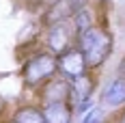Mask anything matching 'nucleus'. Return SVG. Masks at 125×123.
I'll return each mask as SVG.
<instances>
[{"label": "nucleus", "mask_w": 125, "mask_h": 123, "mask_svg": "<svg viewBox=\"0 0 125 123\" xmlns=\"http://www.w3.org/2000/svg\"><path fill=\"white\" fill-rule=\"evenodd\" d=\"M78 50L82 52L86 67H99L112 54V37L97 26H91L78 35Z\"/></svg>", "instance_id": "1"}, {"label": "nucleus", "mask_w": 125, "mask_h": 123, "mask_svg": "<svg viewBox=\"0 0 125 123\" xmlns=\"http://www.w3.org/2000/svg\"><path fill=\"white\" fill-rule=\"evenodd\" d=\"M58 69V58L48 52H39L24 65V82L26 86H39L45 84L50 78H54Z\"/></svg>", "instance_id": "2"}, {"label": "nucleus", "mask_w": 125, "mask_h": 123, "mask_svg": "<svg viewBox=\"0 0 125 123\" xmlns=\"http://www.w3.org/2000/svg\"><path fill=\"white\" fill-rule=\"evenodd\" d=\"M95 78L93 76H88L86 71L82 76H78L71 80V95H69V101H71V106L78 108V110H84L88 106V101H91V95H93V91H95Z\"/></svg>", "instance_id": "3"}, {"label": "nucleus", "mask_w": 125, "mask_h": 123, "mask_svg": "<svg viewBox=\"0 0 125 123\" xmlns=\"http://www.w3.org/2000/svg\"><path fill=\"white\" fill-rule=\"evenodd\" d=\"M78 39V33H71V28L67 24H56V26H50L48 30V48H50L52 54L61 56L65 54L67 50H71V39Z\"/></svg>", "instance_id": "4"}, {"label": "nucleus", "mask_w": 125, "mask_h": 123, "mask_svg": "<svg viewBox=\"0 0 125 123\" xmlns=\"http://www.w3.org/2000/svg\"><path fill=\"white\" fill-rule=\"evenodd\" d=\"M69 95H71V82L62 78H50L41 89V99L45 106L69 101Z\"/></svg>", "instance_id": "5"}, {"label": "nucleus", "mask_w": 125, "mask_h": 123, "mask_svg": "<svg viewBox=\"0 0 125 123\" xmlns=\"http://www.w3.org/2000/svg\"><path fill=\"white\" fill-rule=\"evenodd\" d=\"M58 69L62 74H67L71 80L78 78V76H82L86 71V63H84L82 52L78 48H71V50H67L65 54H61L58 56Z\"/></svg>", "instance_id": "6"}, {"label": "nucleus", "mask_w": 125, "mask_h": 123, "mask_svg": "<svg viewBox=\"0 0 125 123\" xmlns=\"http://www.w3.org/2000/svg\"><path fill=\"white\" fill-rule=\"evenodd\" d=\"M75 4L71 2V0H56L54 4L50 7V11L45 13V24L50 26H56V24H65L69 17H73L75 15Z\"/></svg>", "instance_id": "7"}, {"label": "nucleus", "mask_w": 125, "mask_h": 123, "mask_svg": "<svg viewBox=\"0 0 125 123\" xmlns=\"http://www.w3.org/2000/svg\"><path fill=\"white\" fill-rule=\"evenodd\" d=\"M104 104L106 106H110V108H119V106H123L125 104V80L123 78H114L110 80L106 89H104Z\"/></svg>", "instance_id": "8"}, {"label": "nucleus", "mask_w": 125, "mask_h": 123, "mask_svg": "<svg viewBox=\"0 0 125 123\" xmlns=\"http://www.w3.org/2000/svg\"><path fill=\"white\" fill-rule=\"evenodd\" d=\"M43 117L45 123H71L73 117V108L69 101H62V104H50L43 108Z\"/></svg>", "instance_id": "9"}, {"label": "nucleus", "mask_w": 125, "mask_h": 123, "mask_svg": "<svg viewBox=\"0 0 125 123\" xmlns=\"http://www.w3.org/2000/svg\"><path fill=\"white\" fill-rule=\"evenodd\" d=\"M13 121L15 123H45V117H43V110H39L35 106H22V108L15 110Z\"/></svg>", "instance_id": "10"}, {"label": "nucleus", "mask_w": 125, "mask_h": 123, "mask_svg": "<svg viewBox=\"0 0 125 123\" xmlns=\"http://www.w3.org/2000/svg\"><path fill=\"white\" fill-rule=\"evenodd\" d=\"M82 123H106V112H104V108H91L84 114Z\"/></svg>", "instance_id": "11"}, {"label": "nucleus", "mask_w": 125, "mask_h": 123, "mask_svg": "<svg viewBox=\"0 0 125 123\" xmlns=\"http://www.w3.org/2000/svg\"><path fill=\"white\" fill-rule=\"evenodd\" d=\"M119 78H123V80H125V58L121 61V65H119Z\"/></svg>", "instance_id": "12"}, {"label": "nucleus", "mask_w": 125, "mask_h": 123, "mask_svg": "<svg viewBox=\"0 0 125 123\" xmlns=\"http://www.w3.org/2000/svg\"><path fill=\"white\" fill-rule=\"evenodd\" d=\"M71 2H73V4H75V9H82V7H84V2H86V0H71Z\"/></svg>", "instance_id": "13"}, {"label": "nucleus", "mask_w": 125, "mask_h": 123, "mask_svg": "<svg viewBox=\"0 0 125 123\" xmlns=\"http://www.w3.org/2000/svg\"><path fill=\"white\" fill-rule=\"evenodd\" d=\"M119 123H125V112L121 114V119H119Z\"/></svg>", "instance_id": "14"}, {"label": "nucleus", "mask_w": 125, "mask_h": 123, "mask_svg": "<svg viewBox=\"0 0 125 123\" xmlns=\"http://www.w3.org/2000/svg\"><path fill=\"white\" fill-rule=\"evenodd\" d=\"M11 123H15V121H11Z\"/></svg>", "instance_id": "15"}]
</instances>
